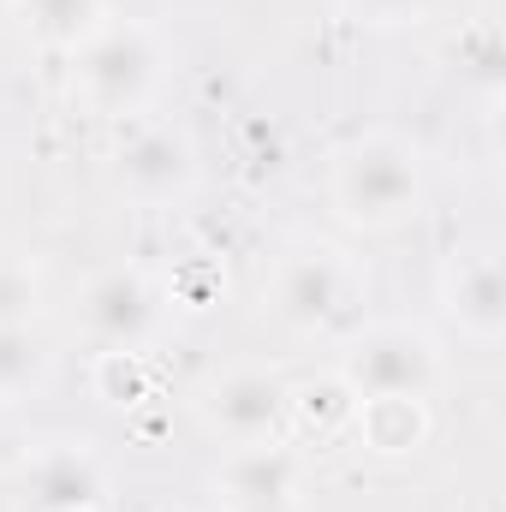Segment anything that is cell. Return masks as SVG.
I'll list each match as a JSON object with an SVG mask.
<instances>
[{"label":"cell","mask_w":506,"mask_h":512,"mask_svg":"<svg viewBox=\"0 0 506 512\" xmlns=\"http://www.w3.org/2000/svg\"><path fill=\"white\" fill-rule=\"evenodd\" d=\"M42 316V268L24 256H0V328Z\"/></svg>","instance_id":"obj_16"},{"label":"cell","mask_w":506,"mask_h":512,"mask_svg":"<svg viewBox=\"0 0 506 512\" xmlns=\"http://www.w3.org/2000/svg\"><path fill=\"white\" fill-rule=\"evenodd\" d=\"M435 298H441V316L459 328V340H471L483 352L506 340V274H501V251L489 239L453 245L441 256Z\"/></svg>","instance_id":"obj_7"},{"label":"cell","mask_w":506,"mask_h":512,"mask_svg":"<svg viewBox=\"0 0 506 512\" xmlns=\"http://www.w3.org/2000/svg\"><path fill=\"white\" fill-rule=\"evenodd\" d=\"M66 60V90L90 120H143L167 84V36L149 18L108 12Z\"/></svg>","instance_id":"obj_1"},{"label":"cell","mask_w":506,"mask_h":512,"mask_svg":"<svg viewBox=\"0 0 506 512\" xmlns=\"http://www.w3.org/2000/svg\"><path fill=\"white\" fill-rule=\"evenodd\" d=\"M435 435V411L429 399H411V393H376V399H358L352 411V441L376 459H411L423 453Z\"/></svg>","instance_id":"obj_11"},{"label":"cell","mask_w":506,"mask_h":512,"mask_svg":"<svg viewBox=\"0 0 506 512\" xmlns=\"http://www.w3.org/2000/svg\"><path fill=\"white\" fill-rule=\"evenodd\" d=\"M54 382V346L36 322L0 328V405H24Z\"/></svg>","instance_id":"obj_14"},{"label":"cell","mask_w":506,"mask_h":512,"mask_svg":"<svg viewBox=\"0 0 506 512\" xmlns=\"http://www.w3.org/2000/svg\"><path fill=\"white\" fill-rule=\"evenodd\" d=\"M197 423L221 447H251V441H280L286 435V382L262 364H239L209 376L197 393Z\"/></svg>","instance_id":"obj_8"},{"label":"cell","mask_w":506,"mask_h":512,"mask_svg":"<svg viewBox=\"0 0 506 512\" xmlns=\"http://www.w3.org/2000/svg\"><path fill=\"white\" fill-rule=\"evenodd\" d=\"M221 512H304V507L292 501V507H221Z\"/></svg>","instance_id":"obj_20"},{"label":"cell","mask_w":506,"mask_h":512,"mask_svg":"<svg viewBox=\"0 0 506 512\" xmlns=\"http://www.w3.org/2000/svg\"><path fill=\"white\" fill-rule=\"evenodd\" d=\"M334 376L358 399H376V393L435 399V387L447 382V352L417 322H364V328L346 334Z\"/></svg>","instance_id":"obj_4"},{"label":"cell","mask_w":506,"mask_h":512,"mask_svg":"<svg viewBox=\"0 0 506 512\" xmlns=\"http://www.w3.org/2000/svg\"><path fill=\"white\" fill-rule=\"evenodd\" d=\"M364 304V268L340 251L334 239H298L274 256L262 310L292 340H328L340 334Z\"/></svg>","instance_id":"obj_3"},{"label":"cell","mask_w":506,"mask_h":512,"mask_svg":"<svg viewBox=\"0 0 506 512\" xmlns=\"http://www.w3.org/2000/svg\"><path fill=\"white\" fill-rule=\"evenodd\" d=\"M72 512H108V507H72Z\"/></svg>","instance_id":"obj_22"},{"label":"cell","mask_w":506,"mask_h":512,"mask_svg":"<svg viewBox=\"0 0 506 512\" xmlns=\"http://www.w3.org/2000/svg\"><path fill=\"white\" fill-rule=\"evenodd\" d=\"M197 143L173 120H137L126 143L114 149V191L131 209H173L197 191Z\"/></svg>","instance_id":"obj_6"},{"label":"cell","mask_w":506,"mask_h":512,"mask_svg":"<svg viewBox=\"0 0 506 512\" xmlns=\"http://www.w3.org/2000/svg\"><path fill=\"white\" fill-rule=\"evenodd\" d=\"M167 292L155 274H143L137 262H114V268H96L84 286H78V328L96 352L120 346V352H149L167 328Z\"/></svg>","instance_id":"obj_5"},{"label":"cell","mask_w":506,"mask_h":512,"mask_svg":"<svg viewBox=\"0 0 506 512\" xmlns=\"http://www.w3.org/2000/svg\"><path fill=\"white\" fill-rule=\"evenodd\" d=\"M471 512H501V507H495V501H477V507H471Z\"/></svg>","instance_id":"obj_21"},{"label":"cell","mask_w":506,"mask_h":512,"mask_svg":"<svg viewBox=\"0 0 506 512\" xmlns=\"http://www.w3.org/2000/svg\"><path fill=\"white\" fill-rule=\"evenodd\" d=\"M0 6H6V12H12V0H0Z\"/></svg>","instance_id":"obj_23"},{"label":"cell","mask_w":506,"mask_h":512,"mask_svg":"<svg viewBox=\"0 0 506 512\" xmlns=\"http://www.w3.org/2000/svg\"><path fill=\"white\" fill-rule=\"evenodd\" d=\"M12 18H18V30L30 36V48H42V54H72V48L108 18V0H12Z\"/></svg>","instance_id":"obj_13"},{"label":"cell","mask_w":506,"mask_h":512,"mask_svg":"<svg viewBox=\"0 0 506 512\" xmlns=\"http://www.w3.org/2000/svg\"><path fill=\"white\" fill-rule=\"evenodd\" d=\"M328 203L358 233H393L423 215L429 203V167L423 149L399 131H364L328 161Z\"/></svg>","instance_id":"obj_2"},{"label":"cell","mask_w":506,"mask_h":512,"mask_svg":"<svg viewBox=\"0 0 506 512\" xmlns=\"http://www.w3.org/2000/svg\"><path fill=\"white\" fill-rule=\"evenodd\" d=\"M459 66H465V78L477 84V90H501V36H495V24H471V30H459Z\"/></svg>","instance_id":"obj_17"},{"label":"cell","mask_w":506,"mask_h":512,"mask_svg":"<svg viewBox=\"0 0 506 512\" xmlns=\"http://www.w3.org/2000/svg\"><path fill=\"white\" fill-rule=\"evenodd\" d=\"M90 393H96L108 411H137V405H149V399H155V364H149V352H120V346L96 352V358H90Z\"/></svg>","instance_id":"obj_15"},{"label":"cell","mask_w":506,"mask_h":512,"mask_svg":"<svg viewBox=\"0 0 506 512\" xmlns=\"http://www.w3.org/2000/svg\"><path fill=\"white\" fill-rule=\"evenodd\" d=\"M18 501L24 512L108 507V465L90 441H42L18 465Z\"/></svg>","instance_id":"obj_10"},{"label":"cell","mask_w":506,"mask_h":512,"mask_svg":"<svg viewBox=\"0 0 506 512\" xmlns=\"http://www.w3.org/2000/svg\"><path fill=\"white\" fill-rule=\"evenodd\" d=\"M340 6L370 30H405V24H423L435 12V0H340Z\"/></svg>","instance_id":"obj_19"},{"label":"cell","mask_w":506,"mask_h":512,"mask_svg":"<svg viewBox=\"0 0 506 512\" xmlns=\"http://www.w3.org/2000/svg\"><path fill=\"white\" fill-rule=\"evenodd\" d=\"M161 292H167V304H179V310H209V304H221L227 274H221L215 262H185V268H173V280H167Z\"/></svg>","instance_id":"obj_18"},{"label":"cell","mask_w":506,"mask_h":512,"mask_svg":"<svg viewBox=\"0 0 506 512\" xmlns=\"http://www.w3.org/2000/svg\"><path fill=\"white\" fill-rule=\"evenodd\" d=\"M310 483V459L298 441H251L227 447L209 471V489L221 507H292Z\"/></svg>","instance_id":"obj_9"},{"label":"cell","mask_w":506,"mask_h":512,"mask_svg":"<svg viewBox=\"0 0 506 512\" xmlns=\"http://www.w3.org/2000/svg\"><path fill=\"white\" fill-rule=\"evenodd\" d=\"M352 411H358V393L340 382L334 370L310 376V382H286V441L334 447V441L352 435Z\"/></svg>","instance_id":"obj_12"}]
</instances>
